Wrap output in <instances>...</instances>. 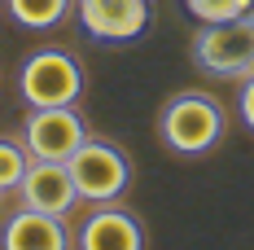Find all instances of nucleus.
Segmentation results:
<instances>
[{"label":"nucleus","instance_id":"obj_1","mask_svg":"<svg viewBox=\"0 0 254 250\" xmlns=\"http://www.w3.org/2000/svg\"><path fill=\"white\" fill-rule=\"evenodd\" d=\"M224 105L210 97V92H176V97L167 101L162 110H158V136H162V145L180 158H202L210 154L219 141H224Z\"/></svg>","mask_w":254,"mask_h":250},{"label":"nucleus","instance_id":"obj_2","mask_svg":"<svg viewBox=\"0 0 254 250\" xmlns=\"http://www.w3.org/2000/svg\"><path fill=\"white\" fill-rule=\"evenodd\" d=\"M193 66L202 75L215 79H241L254 75V26L246 18H228V22H202L193 31Z\"/></svg>","mask_w":254,"mask_h":250},{"label":"nucleus","instance_id":"obj_3","mask_svg":"<svg viewBox=\"0 0 254 250\" xmlns=\"http://www.w3.org/2000/svg\"><path fill=\"white\" fill-rule=\"evenodd\" d=\"M18 92L31 110L40 105H75L83 97V66L66 49H35L18 66Z\"/></svg>","mask_w":254,"mask_h":250},{"label":"nucleus","instance_id":"obj_4","mask_svg":"<svg viewBox=\"0 0 254 250\" xmlns=\"http://www.w3.org/2000/svg\"><path fill=\"white\" fill-rule=\"evenodd\" d=\"M66 167H70V175H75L79 202H88V206L119 202L127 189H131V158H127L114 141H97V136H88Z\"/></svg>","mask_w":254,"mask_h":250},{"label":"nucleus","instance_id":"obj_5","mask_svg":"<svg viewBox=\"0 0 254 250\" xmlns=\"http://www.w3.org/2000/svg\"><path fill=\"white\" fill-rule=\"evenodd\" d=\"M88 141V123L75 105H40L22 119V145L31 158L44 163H70L75 150Z\"/></svg>","mask_w":254,"mask_h":250},{"label":"nucleus","instance_id":"obj_6","mask_svg":"<svg viewBox=\"0 0 254 250\" xmlns=\"http://www.w3.org/2000/svg\"><path fill=\"white\" fill-rule=\"evenodd\" d=\"M75 18L97 44H131L149 31L153 4L149 0H75Z\"/></svg>","mask_w":254,"mask_h":250},{"label":"nucleus","instance_id":"obj_7","mask_svg":"<svg viewBox=\"0 0 254 250\" xmlns=\"http://www.w3.org/2000/svg\"><path fill=\"white\" fill-rule=\"evenodd\" d=\"M13 193H18V206L49 211V215H70L79 206V189H75L70 167L66 163H44V158H31L22 184Z\"/></svg>","mask_w":254,"mask_h":250},{"label":"nucleus","instance_id":"obj_8","mask_svg":"<svg viewBox=\"0 0 254 250\" xmlns=\"http://www.w3.org/2000/svg\"><path fill=\"white\" fill-rule=\"evenodd\" d=\"M0 250H75V237L66 228V215L18 206L0 228Z\"/></svg>","mask_w":254,"mask_h":250},{"label":"nucleus","instance_id":"obj_9","mask_svg":"<svg viewBox=\"0 0 254 250\" xmlns=\"http://www.w3.org/2000/svg\"><path fill=\"white\" fill-rule=\"evenodd\" d=\"M75 246L79 250H145V224L131 211L105 202L83 220Z\"/></svg>","mask_w":254,"mask_h":250},{"label":"nucleus","instance_id":"obj_10","mask_svg":"<svg viewBox=\"0 0 254 250\" xmlns=\"http://www.w3.org/2000/svg\"><path fill=\"white\" fill-rule=\"evenodd\" d=\"M9 4V18L26 31H49V26H62L70 13H75V0H4Z\"/></svg>","mask_w":254,"mask_h":250},{"label":"nucleus","instance_id":"obj_11","mask_svg":"<svg viewBox=\"0 0 254 250\" xmlns=\"http://www.w3.org/2000/svg\"><path fill=\"white\" fill-rule=\"evenodd\" d=\"M26 167H31V154L22 141H0V193H13L22 184Z\"/></svg>","mask_w":254,"mask_h":250},{"label":"nucleus","instance_id":"obj_12","mask_svg":"<svg viewBox=\"0 0 254 250\" xmlns=\"http://www.w3.org/2000/svg\"><path fill=\"white\" fill-rule=\"evenodd\" d=\"M250 0H184V9L197 18V22H228V18H241Z\"/></svg>","mask_w":254,"mask_h":250},{"label":"nucleus","instance_id":"obj_13","mask_svg":"<svg viewBox=\"0 0 254 250\" xmlns=\"http://www.w3.org/2000/svg\"><path fill=\"white\" fill-rule=\"evenodd\" d=\"M237 114H241V123L254 132V75L241 79V92H237Z\"/></svg>","mask_w":254,"mask_h":250},{"label":"nucleus","instance_id":"obj_14","mask_svg":"<svg viewBox=\"0 0 254 250\" xmlns=\"http://www.w3.org/2000/svg\"><path fill=\"white\" fill-rule=\"evenodd\" d=\"M241 18H246V22L254 26V0H250V4H246V13H241Z\"/></svg>","mask_w":254,"mask_h":250}]
</instances>
